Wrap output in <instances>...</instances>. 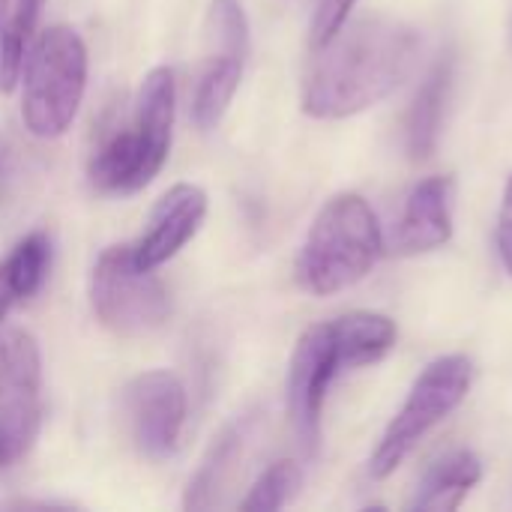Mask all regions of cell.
<instances>
[{"label":"cell","instance_id":"obj_18","mask_svg":"<svg viewBox=\"0 0 512 512\" xmlns=\"http://www.w3.org/2000/svg\"><path fill=\"white\" fill-rule=\"evenodd\" d=\"M6 276L18 294V300H30L48 279L51 270V237L45 231H33L21 237L12 252L3 258Z\"/></svg>","mask_w":512,"mask_h":512},{"label":"cell","instance_id":"obj_22","mask_svg":"<svg viewBox=\"0 0 512 512\" xmlns=\"http://www.w3.org/2000/svg\"><path fill=\"white\" fill-rule=\"evenodd\" d=\"M15 303H21V300H18V294H15V288H12V282L6 276V267L0 261V327H3V321H6V315L12 312Z\"/></svg>","mask_w":512,"mask_h":512},{"label":"cell","instance_id":"obj_11","mask_svg":"<svg viewBox=\"0 0 512 512\" xmlns=\"http://www.w3.org/2000/svg\"><path fill=\"white\" fill-rule=\"evenodd\" d=\"M207 192L198 183H174L150 210L144 234L132 243V255L141 267H162L171 261L204 225Z\"/></svg>","mask_w":512,"mask_h":512},{"label":"cell","instance_id":"obj_19","mask_svg":"<svg viewBox=\"0 0 512 512\" xmlns=\"http://www.w3.org/2000/svg\"><path fill=\"white\" fill-rule=\"evenodd\" d=\"M300 486H303V471H300V465H297V462H291V459H279V462H273V465H270V468H267L255 483H252V489H249L246 501L240 504V510L243 512L282 510V507H288V504L297 498Z\"/></svg>","mask_w":512,"mask_h":512},{"label":"cell","instance_id":"obj_9","mask_svg":"<svg viewBox=\"0 0 512 512\" xmlns=\"http://www.w3.org/2000/svg\"><path fill=\"white\" fill-rule=\"evenodd\" d=\"M339 372H342V357H339L333 321L312 324L294 345L288 363V381H285L288 420L306 456L318 453L324 399Z\"/></svg>","mask_w":512,"mask_h":512},{"label":"cell","instance_id":"obj_3","mask_svg":"<svg viewBox=\"0 0 512 512\" xmlns=\"http://www.w3.org/2000/svg\"><path fill=\"white\" fill-rule=\"evenodd\" d=\"M384 252V234L375 210L357 192L333 195L315 216L300 255L297 282L315 297L339 294L372 273Z\"/></svg>","mask_w":512,"mask_h":512},{"label":"cell","instance_id":"obj_23","mask_svg":"<svg viewBox=\"0 0 512 512\" xmlns=\"http://www.w3.org/2000/svg\"><path fill=\"white\" fill-rule=\"evenodd\" d=\"M9 465H12V456H9V453H6V447L0 444V468H9Z\"/></svg>","mask_w":512,"mask_h":512},{"label":"cell","instance_id":"obj_15","mask_svg":"<svg viewBox=\"0 0 512 512\" xmlns=\"http://www.w3.org/2000/svg\"><path fill=\"white\" fill-rule=\"evenodd\" d=\"M342 369L381 363L396 345V324L378 312H348L333 321Z\"/></svg>","mask_w":512,"mask_h":512},{"label":"cell","instance_id":"obj_7","mask_svg":"<svg viewBox=\"0 0 512 512\" xmlns=\"http://www.w3.org/2000/svg\"><path fill=\"white\" fill-rule=\"evenodd\" d=\"M207 57L192 96V117L207 132L231 108L249 54V21L240 0H213L207 12Z\"/></svg>","mask_w":512,"mask_h":512},{"label":"cell","instance_id":"obj_6","mask_svg":"<svg viewBox=\"0 0 512 512\" xmlns=\"http://www.w3.org/2000/svg\"><path fill=\"white\" fill-rule=\"evenodd\" d=\"M90 306L102 327L126 339L156 333L171 315L162 279L156 270L135 261L132 243L108 246L96 258L90 273Z\"/></svg>","mask_w":512,"mask_h":512},{"label":"cell","instance_id":"obj_12","mask_svg":"<svg viewBox=\"0 0 512 512\" xmlns=\"http://www.w3.org/2000/svg\"><path fill=\"white\" fill-rule=\"evenodd\" d=\"M453 195H456L453 177H426L411 189L396 231L399 255H423L450 243Z\"/></svg>","mask_w":512,"mask_h":512},{"label":"cell","instance_id":"obj_4","mask_svg":"<svg viewBox=\"0 0 512 512\" xmlns=\"http://www.w3.org/2000/svg\"><path fill=\"white\" fill-rule=\"evenodd\" d=\"M87 45L69 24L42 30L21 66V120L36 138H60L84 99L87 90Z\"/></svg>","mask_w":512,"mask_h":512},{"label":"cell","instance_id":"obj_5","mask_svg":"<svg viewBox=\"0 0 512 512\" xmlns=\"http://www.w3.org/2000/svg\"><path fill=\"white\" fill-rule=\"evenodd\" d=\"M471 384L474 366L468 357L447 354L429 363L423 375L414 381L402 411L390 420L387 432L381 435L369 459V474L375 480H387L414 453V447L465 402Z\"/></svg>","mask_w":512,"mask_h":512},{"label":"cell","instance_id":"obj_8","mask_svg":"<svg viewBox=\"0 0 512 512\" xmlns=\"http://www.w3.org/2000/svg\"><path fill=\"white\" fill-rule=\"evenodd\" d=\"M42 429V354L21 327H0V444L18 462Z\"/></svg>","mask_w":512,"mask_h":512},{"label":"cell","instance_id":"obj_16","mask_svg":"<svg viewBox=\"0 0 512 512\" xmlns=\"http://www.w3.org/2000/svg\"><path fill=\"white\" fill-rule=\"evenodd\" d=\"M243 441H246V420H237V423L225 426L213 438V444L204 453L195 477L186 486V498H183L186 510H207V507H213L216 492L225 486L228 474L234 471V462L240 459Z\"/></svg>","mask_w":512,"mask_h":512},{"label":"cell","instance_id":"obj_17","mask_svg":"<svg viewBox=\"0 0 512 512\" xmlns=\"http://www.w3.org/2000/svg\"><path fill=\"white\" fill-rule=\"evenodd\" d=\"M45 0H0V93H12Z\"/></svg>","mask_w":512,"mask_h":512},{"label":"cell","instance_id":"obj_10","mask_svg":"<svg viewBox=\"0 0 512 512\" xmlns=\"http://www.w3.org/2000/svg\"><path fill=\"white\" fill-rule=\"evenodd\" d=\"M186 387L168 369L135 375L123 387V411L132 441L147 459H165L177 450L186 426Z\"/></svg>","mask_w":512,"mask_h":512},{"label":"cell","instance_id":"obj_21","mask_svg":"<svg viewBox=\"0 0 512 512\" xmlns=\"http://www.w3.org/2000/svg\"><path fill=\"white\" fill-rule=\"evenodd\" d=\"M498 255H501L507 273L512 276V177L507 180L501 213H498Z\"/></svg>","mask_w":512,"mask_h":512},{"label":"cell","instance_id":"obj_1","mask_svg":"<svg viewBox=\"0 0 512 512\" xmlns=\"http://www.w3.org/2000/svg\"><path fill=\"white\" fill-rule=\"evenodd\" d=\"M420 33L390 15L345 21L324 42L303 81V111L315 120H345L387 99L420 60Z\"/></svg>","mask_w":512,"mask_h":512},{"label":"cell","instance_id":"obj_14","mask_svg":"<svg viewBox=\"0 0 512 512\" xmlns=\"http://www.w3.org/2000/svg\"><path fill=\"white\" fill-rule=\"evenodd\" d=\"M480 480H483V462L474 453H468V450H456V453L444 456L441 462H435L429 468V474L420 480V486L414 492L411 510H459Z\"/></svg>","mask_w":512,"mask_h":512},{"label":"cell","instance_id":"obj_13","mask_svg":"<svg viewBox=\"0 0 512 512\" xmlns=\"http://www.w3.org/2000/svg\"><path fill=\"white\" fill-rule=\"evenodd\" d=\"M453 72H456V60L453 54H444L414 93V102L405 114V150L411 159H429L438 147L450 90H453Z\"/></svg>","mask_w":512,"mask_h":512},{"label":"cell","instance_id":"obj_2","mask_svg":"<svg viewBox=\"0 0 512 512\" xmlns=\"http://www.w3.org/2000/svg\"><path fill=\"white\" fill-rule=\"evenodd\" d=\"M174 102V72L168 66H153L138 87L129 123L105 135L87 162V177L96 192L129 195L153 183L171 150Z\"/></svg>","mask_w":512,"mask_h":512},{"label":"cell","instance_id":"obj_20","mask_svg":"<svg viewBox=\"0 0 512 512\" xmlns=\"http://www.w3.org/2000/svg\"><path fill=\"white\" fill-rule=\"evenodd\" d=\"M357 0H312V18H309V42L312 48H321L330 42L342 24L348 21Z\"/></svg>","mask_w":512,"mask_h":512}]
</instances>
